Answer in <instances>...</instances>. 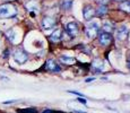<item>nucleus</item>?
<instances>
[{
    "mask_svg": "<svg viewBox=\"0 0 130 113\" xmlns=\"http://www.w3.org/2000/svg\"><path fill=\"white\" fill-rule=\"evenodd\" d=\"M17 15V8L11 4H4L0 6V18H11Z\"/></svg>",
    "mask_w": 130,
    "mask_h": 113,
    "instance_id": "nucleus-1",
    "label": "nucleus"
},
{
    "mask_svg": "<svg viewBox=\"0 0 130 113\" xmlns=\"http://www.w3.org/2000/svg\"><path fill=\"white\" fill-rule=\"evenodd\" d=\"M12 58L14 60L19 64H23L28 60V54L22 49H17L12 52Z\"/></svg>",
    "mask_w": 130,
    "mask_h": 113,
    "instance_id": "nucleus-2",
    "label": "nucleus"
},
{
    "mask_svg": "<svg viewBox=\"0 0 130 113\" xmlns=\"http://www.w3.org/2000/svg\"><path fill=\"white\" fill-rule=\"evenodd\" d=\"M99 29H100V26H99V24H97L96 22L89 23V24L86 26V31H85L86 36L88 37V39H91V40L94 39V37H96L97 33H99Z\"/></svg>",
    "mask_w": 130,
    "mask_h": 113,
    "instance_id": "nucleus-3",
    "label": "nucleus"
},
{
    "mask_svg": "<svg viewBox=\"0 0 130 113\" xmlns=\"http://www.w3.org/2000/svg\"><path fill=\"white\" fill-rule=\"evenodd\" d=\"M66 31H67V34H68L71 39H75L79 32V26L76 22H70L66 25Z\"/></svg>",
    "mask_w": 130,
    "mask_h": 113,
    "instance_id": "nucleus-4",
    "label": "nucleus"
},
{
    "mask_svg": "<svg viewBox=\"0 0 130 113\" xmlns=\"http://www.w3.org/2000/svg\"><path fill=\"white\" fill-rule=\"evenodd\" d=\"M128 35H129V28L126 25L120 26L118 28V31H117V39H118L119 41H124V40L128 37Z\"/></svg>",
    "mask_w": 130,
    "mask_h": 113,
    "instance_id": "nucleus-5",
    "label": "nucleus"
},
{
    "mask_svg": "<svg viewBox=\"0 0 130 113\" xmlns=\"http://www.w3.org/2000/svg\"><path fill=\"white\" fill-rule=\"evenodd\" d=\"M99 41H100V44L103 45V46H107L110 45V43L112 42V35L107 32H103L99 35Z\"/></svg>",
    "mask_w": 130,
    "mask_h": 113,
    "instance_id": "nucleus-6",
    "label": "nucleus"
},
{
    "mask_svg": "<svg viewBox=\"0 0 130 113\" xmlns=\"http://www.w3.org/2000/svg\"><path fill=\"white\" fill-rule=\"evenodd\" d=\"M57 24V21L53 18V17H50V16H46L42 19V27L44 29H50L52 27H54Z\"/></svg>",
    "mask_w": 130,
    "mask_h": 113,
    "instance_id": "nucleus-7",
    "label": "nucleus"
},
{
    "mask_svg": "<svg viewBox=\"0 0 130 113\" xmlns=\"http://www.w3.org/2000/svg\"><path fill=\"white\" fill-rule=\"evenodd\" d=\"M83 15H84V18L86 19V21H91L95 15H96V10H95L92 6H89V5H88V6H86L84 8Z\"/></svg>",
    "mask_w": 130,
    "mask_h": 113,
    "instance_id": "nucleus-8",
    "label": "nucleus"
},
{
    "mask_svg": "<svg viewBox=\"0 0 130 113\" xmlns=\"http://www.w3.org/2000/svg\"><path fill=\"white\" fill-rule=\"evenodd\" d=\"M45 69L51 72H59L61 70V68H60V66L54 60H47L45 63Z\"/></svg>",
    "mask_w": 130,
    "mask_h": 113,
    "instance_id": "nucleus-9",
    "label": "nucleus"
},
{
    "mask_svg": "<svg viewBox=\"0 0 130 113\" xmlns=\"http://www.w3.org/2000/svg\"><path fill=\"white\" fill-rule=\"evenodd\" d=\"M50 39H51L52 42H59L62 40V29L61 28H57L53 31V33L51 34V36H50Z\"/></svg>",
    "mask_w": 130,
    "mask_h": 113,
    "instance_id": "nucleus-10",
    "label": "nucleus"
},
{
    "mask_svg": "<svg viewBox=\"0 0 130 113\" xmlns=\"http://www.w3.org/2000/svg\"><path fill=\"white\" fill-rule=\"evenodd\" d=\"M93 68L95 69V71H96L97 74H100V72L104 69V62L102 61L101 59L95 60V61L93 62Z\"/></svg>",
    "mask_w": 130,
    "mask_h": 113,
    "instance_id": "nucleus-11",
    "label": "nucleus"
},
{
    "mask_svg": "<svg viewBox=\"0 0 130 113\" xmlns=\"http://www.w3.org/2000/svg\"><path fill=\"white\" fill-rule=\"evenodd\" d=\"M60 61H61L62 63H66V64H74L75 62H76V58L62 56L61 58H60Z\"/></svg>",
    "mask_w": 130,
    "mask_h": 113,
    "instance_id": "nucleus-12",
    "label": "nucleus"
},
{
    "mask_svg": "<svg viewBox=\"0 0 130 113\" xmlns=\"http://www.w3.org/2000/svg\"><path fill=\"white\" fill-rule=\"evenodd\" d=\"M120 9L126 12H130V0H126L120 4Z\"/></svg>",
    "mask_w": 130,
    "mask_h": 113,
    "instance_id": "nucleus-13",
    "label": "nucleus"
},
{
    "mask_svg": "<svg viewBox=\"0 0 130 113\" xmlns=\"http://www.w3.org/2000/svg\"><path fill=\"white\" fill-rule=\"evenodd\" d=\"M6 35H7V37H8V40L9 41H11L12 43H16V32H15V29H9L8 32L6 33Z\"/></svg>",
    "mask_w": 130,
    "mask_h": 113,
    "instance_id": "nucleus-14",
    "label": "nucleus"
},
{
    "mask_svg": "<svg viewBox=\"0 0 130 113\" xmlns=\"http://www.w3.org/2000/svg\"><path fill=\"white\" fill-rule=\"evenodd\" d=\"M71 5H72V0H63L61 4V7L64 10H68V9L71 8Z\"/></svg>",
    "mask_w": 130,
    "mask_h": 113,
    "instance_id": "nucleus-15",
    "label": "nucleus"
},
{
    "mask_svg": "<svg viewBox=\"0 0 130 113\" xmlns=\"http://www.w3.org/2000/svg\"><path fill=\"white\" fill-rule=\"evenodd\" d=\"M106 12H107V8H106V6H104V5H102V6L96 10V14L99 15V16H103V15H105Z\"/></svg>",
    "mask_w": 130,
    "mask_h": 113,
    "instance_id": "nucleus-16",
    "label": "nucleus"
},
{
    "mask_svg": "<svg viewBox=\"0 0 130 113\" xmlns=\"http://www.w3.org/2000/svg\"><path fill=\"white\" fill-rule=\"evenodd\" d=\"M112 31V26L109 24V23H104V32H107V33H110V32Z\"/></svg>",
    "mask_w": 130,
    "mask_h": 113,
    "instance_id": "nucleus-17",
    "label": "nucleus"
},
{
    "mask_svg": "<svg viewBox=\"0 0 130 113\" xmlns=\"http://www.w3.org/2000/svg\"><path fill=\"white\" fill-rule=\"evenodd\" d=\"M94 1H95V2H97L99 5H101V6H102V5H104V6H105L106 4H109L110 0H94Z\"/></svg>",
    "mask_w": 130,
    "mask_h": 113,
    "instance_id": "nucleus-18",
    "label": "nucleus"
},
{
    "mask_svg": "<svg viewBox=\"0 0 130 113\" xmlns=\"http://www.w3.org/2000/svg\"><path fill=\"white\" fill-rule=\"evenodd\" d=\"M77 101H79L80 103H83V104H86V101H85L84 99H82V97H79V99H77Z\"/></svg>",
    "mask_w": 130,
    "mask_h": 113,
    "instance_id": "nucleus-19",
    "label": "nucleus"
},
{
    "mask_svg": "<svg viewBox=\"0 0 130 113\" xmlns=\"http://www.w3.org/2000/svg\"><path fill=\"white\" fill-rule=\"evenodd\" d=\"M94 79H95V78H86V80H85V82H86V83H91V82H93Z\"/></svg>",
    "mask_w": 130,
    "mask_h": 113,
    "instance_id": "nucleus-20",
    "label": "nucleus"
},
{
    "mask_svg": "<svg viewBox=\"0 0 130 113\" xmlns=\"http://www.w3.org/2000/svg\"><path fill=\"white\" fill-rule=\"evenodd\" d=\"M76 113H87V112H84V111H78V110H75Z\"/></svg>",
    "mask_w": 130,
    "mask_h": 113,
    "instance_id": "nucleus-21",
    "label": "nucleus"
},
{
    "mask_svg": "<svg viewBox=\"0 0 130 113\" xmlns=\"http://www.w3.org/2000/svg\"><path fill=\"white\" fill-rule=\"evenodd\" d=\"M128 68L130 69V60H128Z\"/></svg>",
    "mask_w": 130,
    "mask_h": 113,
    "instance_id": "nucleus-22",
    "label": "nucleus"
},
{
    "mask_svg": "<svg viewBox=\"0 0 130 113\" xmlns=\"http://www.w3.org/2000/svg\"><path fill=\"white\" fill-rule=\"evenodd\" d=\"M0 34H1V31H0Z\"/></svg>",
    "mask_w": 130,
    "mask_h": 113,
    "instance_id": "nucleus-23",
    "label": "nucleus"
}]
</instances>
